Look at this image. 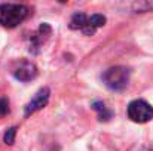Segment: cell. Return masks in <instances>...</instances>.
Here are the masks:
<instances>
[{"label": "cell", "instance_id": "1", "mask_svg": "<svg viewBox=\"0 0 153 151\" xmlns=\"http://www.w3.org/2000/svg\"><path fill=\"white\" fill-rule=\"evenodd\" d=\"M28 16V7L25 4L3 3L0 4V25L6 28H15Z\"/></svg>", "mask_w": 153, "mask_h": 151}, {"label": "cell", "instance_id": "2", "mask_svg": "<svg viewBox=\"0 0 153 151\" xmlns=\"http://www.w3.org/2000/svg\"><path fill=\"white\" fill-rule=\"evenodd\" d=\"M129 76H131V71L126 68V67H122V65H116V67H111L108 68L107 71H104L102 74V82L104 85L111 89V91H123L128 83H129Z\"/></svg>", "mask_w": 153, "mask_h": 151}, {"label": "cell", "instance_id": "3", "mask_svg": "<svg viewBox=\"0 0 153 151\" xmlns=\"http://www.w3.org/2000/svg\"><path fill=\"white\" fill-rule=\"evenodd\" d=\"M126 114L134 123H147L153 119V107L146 101L135 99L129 102Z\"/></svg>", "mask_w": 153, "mask_h": 151}, {"label": "cell", "instance_id": "4", "mask_svg": "<svg viewBox=\"0 0 153 151\" xmlns=\"http://www.w3.org/2000/svg\"><path fill=\"white\" fill-rule=\"evenodd\" d=\"M12 74L19 82H31L37 77V67L28 59H19L12 68Z\"/></svg>", "mask_w": 153, "mask_h": 151}, {"label": "cell", "instance_id": "5", "mask_svg": "<svg viewBox=\"0 0 153 151\" xmlns=\"http://www.w3.org/2000/svg\"><path fill=\"white\" fill-rule=\"evenodd\" d=\"M49 95H51V91L48 88H42L31 98V101L25 105V116H30V114H33V113L45 108L46 104H48V101H49Z\"/></svg>", "mask_w": 153, "mask_h": 151}, {"label": "cell", "instance_id": "6", "mask_svg": "<svg viewBox=\"0 0 153 151\" xmlns=\"http://www.w3.org/2000/svg\"><path fill=\"white\" fill-rule=\"evenodd\" d=\"M49 34H51V27H49L48 24H42L40 28H39L34 34H31V37H30V52L37 53V52H39V48L42 46V43L45 42V39H46Z\"/></svg>", "mask_w": 153, "mask_h": 151}, {"label": "cell", "instance_id": "7", "mask_svg": "<svg viewBox=\"0 0 153 151\" xmlns=\"http://www.w3.org/2000/svg\"><path fill=\"white\" fill-rule=\"evenodd\" d=\"M105 25V16L104 15H100V13H95V15H92V16H88V19H86V25H85V28L82 30L86 36H94L95 34V31L98 30V28H101Z\"/></svg>", "mask_w": 153, "mask_h": 151}, {"label": "cell", "instance_id": "8", "mask_svg": "<svg viewBox=\"0 0 153 151\" xmlns=\"http://www.w3.org/2000/svg\"><path fill=\"white\" fill-rule=\"evenodd\" d=\"M86 19L88 16L83 13V12H76L73 16H71V21H70V28L71 30H83L85 25H86Z\"/></svg>", "mask_w": 153, "mask_h": 151}, {"label": "cell", "instance_id": "9", "mask_svg": "<svg viewBox=\"0 0 153 151\" xmlns=\"http://www.w3.org/2000/svg\"><path fill=\"white\" fill-rule=\"evenodd\" d=\"M92 108L98 113V119H100L101 122H107V120L111 117V111L105 107V104L101 102V101L94 102V104H92Z\"/></svg>", "mask_w": 153, "mask_h": 151}, {"label": "cell", "instance_id": "10", "mask_svg": "<svg viewBox=\"0 0 153 151\" xmlns=\"http://www.w3.org/2000/svg\"><path fill=\"white\" fill-rule=\"evenodd\" d=\"M132 10L134 12H152L153 10V1H138V3H134L132 4Z\"/></svg>", "mask_w": 153, "mask_h": 151}, {"label": "cell", "instance_id": "11", "mask_svg": "<svg viewBox=\"0 0 153 151\" xmlns=\"http://www.w3.org/2000/svg\"><path fill=\"white\" fill-rule=\"evenodd\" d=\"M15 135H16V127H15V126H13V127H9V129L4 132V136H3L4 144L12 145V144L15 142Z\"/></svg>", "mask_w": 153, "mask_h": 151}, {"label": "cell", "instance_id": "12", "mask_svg": "<svg viewBox=\"0 0 153 151\" xmlns=\"http://www.w3.org/2000/svg\"><path fill=\"white\" fill-rule=\"evenodd\" d=\"M9 113V102L6 98H0V117Z\"/></svg>", "mask_w": 153, "mask_h": 151}, {"label": "cell", "instance_id": "13", "mask_svg": "<svg viewBox=\"0 0 153 151\" xmlns=\"http://www.w3.org/2000/svg\"><path fill=\"white\" fill-rule=\"evenodd\" d=\"M141 151H153V147H149V148H143Z\"/></svg>", "mask_w": 153, "mask_h": 151}]
</instances>
